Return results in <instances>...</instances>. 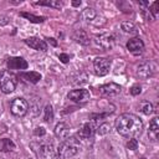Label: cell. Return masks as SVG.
Returning <instances> with one entry per match:
<instances>
[{
  "label": "cell",
  "instance_id": "1",
  "mask_svg": "<svg viewBox=\"0 0 159 159\" xmlns=\"http://www.w3.org/2000/svg\"><path fill=\"white\" fill-rule=\"evenodd\" d=\"M116 130L124 138H137L143 132V122L133 113H123L116 119Z\"/></svg>",
  "mask_w": 159,
  "mask_h": 159
},
{
  "label": "cell",
  "instance_id": "2",
  "mask_svg": "<svg viewBox=\"0 0 159 159\" xmlns=\"http://www.w3.org/2000/svg\"><path fill=\"white\" fill-rule=\"evenodd\" d=\"M81 150V143L76 137H68L63 140H61L57 152L60 155V159H68L78 154Z\"/></svg>",
  "mask_w": 159,
  "mask_h": 159
},
{
  "label": "cell",
  "instance_id": "3",
  "mask_svg": "<svg viewBox=\"0 0 159 159\" xmlns=\"http://www.w3.org/2000/svg\"><path fill=\"white\" fill-rule=\"evenodd\" d=\"M16 88V80L15 76L9 71H1L0 72V89L2 93H12Z\"/></svg>",
  "mask_w": 159,
  "mask_h": 159
},
{
  "label": "cell",
  "instance_id": "4",
  "mask_svg": "<svg viewBox=\"0 0 159 159\" xmlns=\"http://www.w3.org/2000/svg\"><path fill=\"white\" fill-rule=\"evenodd\" d=\"M10 112L12 116H15L17 118L25 117L29 112V102L22 97L14 98L10 103Z\"/></svg>",
  "mask_w": 159,
  "mask_h": 159
},
{
  "label": "cell",
  "instance_id": "5",
  "mask_svg": "<svg viewBox=\"0 0 159 159\" xmlns=\"http://www.w3.org/2000/svg\"><path fill=\"white\" fill-rule=\"evenodd\" d=\"M94 42L98 47H101L103 50H109L114 46L116 37L111 32H103V34H99V35L94 36Z\"/></svg>",
  "mask_w": 159,
  "mask_h": 159
},
{
  "label": "cell",
  "instance_id": "6",
  "mask_svg": "<svg viewBox=\"0 0 159 159\" xmlns=\"http://www.w3.org/2000/svg\"><path fill=\"white\" fill-rule=\"evenodd\" d=\"M109 68H111V61L106 57H97L94 58L93 61V70H94V73L99 77L102 76H106L108 72H109Z\"/></svg>",
  "mask_w": 159,
  "mask_h": 159
},
{
  "label": "cell",
  "instance_id": "7",
  "mask_svg": "<svg viewBox=\"0 0 159 159\" xmlns=\"http://www.w3.org/2000/svg\"><path fill=\"white\" fill-rule=\"evenodd\" d=\"M39 155L41 159H60L57 149L51 143H43L39 148Z\"/></svg>",
  "mask_w": 159,
  "mask_h": 159
},
{
  "label": "cell",
  "instance_id": "8",
  "mask_svg": "<svg viewBox=\"0 0 159 159\" xmlns=\"http://www.w3.org/2000/svg\"><path fill=\"white\" fill-rule=\"evenodd\" d=\"M67 97H68V99H71L75 103H86V102L89 101L91 94L84 88H77V89L70 91L68 94H67Z\"/></svg>",
  "mask_w": 159,
  "mask_h": 159
},
{
  "label": "cell",
  "instance_id": "9",
  "mask_svg": "<svg viewBox=\"0 0 159 159\" xmlns=\"http://www.w3.org/2000/svg\"><path fill=\"white\" fill-rule=\"evenodd\" d=\"M157 67L153 62H149V61H145V62H142L138 67H137V76L140 77V78H149L154 75Z\"/></svg>",
  "mask_w": 159,
  "mask_h": 159
},
{
  "label": "cell",
  "instance_id": "10",
  "mask_svg": "<svg viewBox=\"0 0 159 159\" xmlns=\"http://www.w3.org/2000/svg\"><path fill=\"white\" fill-rule=\"evenodd\" d=\"M99 93L102 96H106V97H113V96H117L122 91V87L114 82H109V83H106V84H102L99 88Z\"/></svg>",
  "mask_w": 159,
  "mask_h": 159
},
{
  "label": "cell",
  "instance_id": "11",
  "mask_svg": "<svg viewBox=\"0 0 159 159\" xmlns=\"http://www.w3.org/2000/svg\"><path fill=\"white\" fill-rule=\"evenodd\" d=\"M94 132H96L94 123L93 122H84L80 127V129L77 132V135L80 137V139H84L86 140V139H89L94 134Z\"/></svg>",
  "mask_w": 159,
  "mask_h": 159
},
{
  "label": "cell",
  "instance_id": "12",
  "mask_svg": "<svg viewBox=\"0 0 159 159\" xmlns=\"http://www.w3.org/2000/svg\"><path fill=\"white\" fill-rule=\"evenodd\" d=\"M127 48L133 55H139L144 51V42L139 37H133L127 42Z\"/></svg>",
  "mask_w": 159,
  "mask_h": 159
},
{
  "label": "cell",
  "instance_id": "13",
  "mask_svg": "<svg viewBox=\"0 0 159 159\" xmlns=\"http://www.w3.org/2000/svg\"><path fill=\"white\" fill-rule=\"evenodd\" d=\"M25 43L27 46H30L31 48L36 50V51H47V43L40 39V37H29V39H25Z\"/></svg>",
  "mask_w": 159,
  "mask_h": 159
},
{
  "label": "cell",
  "instance_id": "14",
  "mask_svg": "<svg viewBox=\"0 0 159 159\" xmlns=\"http://www.w3.org/2000/svg\"><path fill=\"white\" fill-rule=\"evenodd\" d=\"M53 133H55V137L56 138L63 140V139H66V138L70 137V127L66 123L60 122V123L56 124V127L53 129Z\"/></svg>",
  "mask_w": 159,
  "mask_h": 159
},
{
  "label": "cell",
  "instance_id": "15",
  "mask_svg": "<svg viewBox=\"0 0 159 159\" xmlns=\"http://www.w3.org/2000/svg\"><path fill=\"white\" fill-rule=\"evenodd\" d=\"M7 68L9 70H26L27 62L22 57H11L7 61Z\"/></svg>",
  "mask_w": 159,
  "mask_h": 159
},
{
  "label": "cell",
  "instance_id": "16",
  "mask_svg": "<svg viewBox=\"0 0 159 159\" xmlns=\"http://www.w3.org/2000/svg\"><path fill=\"white\" fill-rule=\"evenodd\" d=\"M72 39H73L76 42H78V43H81V45H83V46H87V45H89V43H91L89 36L87 35V32H86L84 30H81V29L76 30V31L72 34Z\"/></svg>",
  "mask_w": 159,
  "mask_h": 159
},
{
  "label": "cell",
  "instance_id": "17",
  "mask_svg": "<svg viewBox=\"0 0 159 159\" xmlns=\"http://www.w3.org/2000/svg\"><path fill=\"white\" fill-rule=\"evenodd\" d=\"M148 135L153 140L158 139V135H159V118L158 117H154L153 119H150L149 129H148Z\"/></svg>",
  "mask_w": 159,
  "mask_h": 159
},
{
  "label": "cell",
  "instance_id": "18",
  "mask_svg": "<svg viewBox=\"0 0 159 159\" xmlns=\"http://www.w3.org/2000/svg\"><path fill=\"white\" fill-rule=\"evenodd\" d=\"M71 80V83L72 84H76V86H81V84H84L87 83V80H88V76L83 72H77L75 75H72L70 77Z\"/></svg>",
  "mask_w": 159,
  "mask_h": 159
},
{
  "label": "cell",
  "instance_id": "19",
  "mask_svg": "<svg viewBox=\"0 0 159 159\" xmlns=\"http://www.w3.org/2000/svg\"><path fill=\"white\" fill-rule=\"evenodd\" d=\"M15 148H16V145L11 139H9V138H1L0 139V152L7 153V152H12Z\"/></svg>",
  "mask_w": 159,
  "mask_h": 159
},
{
  "label": "cell",
  "instance_id": "20",
  "mask_svg": "<svg viewBox=\"0 0 159 159\" xmlns=\"http://www.w3.org/2000/svg\"><path fill=\"white\" fill-rule=\"evenodd\" d=\"M120 29H122V31L124 34H129V35H137L138 34L137 26L130 21H123L120 24Z\"/></svg>",
  "mask_w": 159,
  "mask_h": 159
},
{
  "label": "cell",
  "instance_id": "21",
  "mask_svg": "<svg viewBox=\"0 0 159 159\" xmlns=\"http://www.w3.org/2000/svg\"><path fill=\"white\" fill-rule=\"evenodd\" d=\"M80 17H81L82 20H84V21H92V20L96 17V11H94V9H92V7H86V9H83V10L81 11Z\"/></svg>",
  "mask_w": 159,
  "mask_h": 159
},
{
  "label": "cell",
  "instance_id": "22",
  "mask_svg": "<svg viewBox=\"0 0 159 159\" xmlns=\"http://www.w3.org/2000/svg\"><path fill=\"white\" fill-rule=\"evenodd\" d=\"M20 76L22 78H25L26 81L31 82V83H36V82H39L41 80V75L37 73V72H34V71H31V72H24Z\"/></svg>",
  "mask_w": 159,
  "mask_h": 159
},
{
  "label": "cell",
  "instance_id": "23",
  "mask_svg": "<svg viewBox=\"0 0 159 159\" xmlns=\"http://www.w3.org/2000/svg\"><path fill=\"white\" fill-rule=\"evenodd\" d=\"M36 5H45V6H50V7H55V9H61L63 6L62 1L60 0H45V1H39L36 2Z\"/></svg>",
  "mask_w": 159,
  "mask_h": 159
},
{
  "label": "cell",
  "instance_id": "24",
  "mask_svg": "<svg viewBox=\"0 0 159 159\" xmlns=\"http://www.w3.org/2000/svg\"><path fill=\"white\" fill-rule=\"evenodd\" d=\"M139 111H140L143 114L149 116V114H152V113H153L154 108H153V104H152L150 102L144 101V102H142V103H140V106H139Z\"/></svg>",
  "mask_w": 159,
  "mask_h": 159
},
{
  "label": "cell",
  "instance_id": "25",
  "mask_svg": "<svg viewBox=\"0 0 159 159\" xmlns=\"http://www.w3.org/2000/svg\"><path fill=\"white\" fill-rule=\"evenodd\" d=\"M52 119H53V109L51 104H47L45 106V109H43V120L52 122Z\"/></svg>",
  "mask_w": 159,
  "mask_h": 159
},
{
  "label": "cell",
  "instance_id": "26",
  "mask_svg": "<svg viewBox=\"0 0 159 159\" xmlns=\"http://www.w3.org/2000/svg\"><path fill=\"white\" fill-rule=\"evenodd\" d=\"M97 129V134L98 135H106L111 133V124L109 123H102Z\"/></svg>",
  "mask_w": 159,
  "mask_h": 159
},
{
  "label": "cell",
  "instance_id": "27",
  "mask_svg": "<svg viewBox=\"0 0 159 159\" xmlns=\"http://www.w3.org/2000/svg\"><path fill=\"white\" fill-rule=\"evenodd\" d=\"M20 15H21V16H24V17H26L27 20H30V21H32V22H42V21H43V17H40V16H34L32 14L21 12Z\"/></svg>",
  "mask_w": 159,
  "mask_h": 159
},
{
  "label": "cell",
  "instance_id": "28",
  "mask_svg": "<svg viewBox=\"0 0 159 159\" xmlns=\"http://www.w3.org/2000/svg\"><path fill=\"white\" fill-rule=\"evenodd\" d=\"M127 148L129 150H137L138 149V140L135 138H130L129 142L127 143Z\"/></svg>",
  "mask_w": 159,
  "mask_h": 159
},
{
  "label": "cell",
  "instance_id": "29",
  "mask_svg": "<svg viewBox=\"0 0 159 159\" xmlns=\"http://www.w3.org/2000/svg\"><path fill=\"white\" fill-rule=\"evenodd\" d=\"M129 92H130L132 96H138V94L142 93V86H140V84H133V86L130 87Z\"/></svg>",
  "mask_w": 159,
  "mask_h": 159
},
{
  "label": "cell",
  "instance_id": "30",
  "mask_svg": "<svg viewBox=\"0 0 159 159\" xmlns=\"http://www.w3.org/2000/svg\"><path fill=\"white\" fill-rule=\"evenodd\" d=\"M45 133H46V130H45V128H42V127H37L35 130H34V134L35 135H45Z\"/></svg>",
  "mask_w": 159,
  "mask_h": 159
},
{
  "label": "cell",
  "instance_id": "31",
  "mask_svg": "<svg viewBox=\"0 0 159 159\" xmlns=\"http://www.w3.org/2000/svg\"><path fill=\"white\" fill-rule=\"evenodd\" d=\"M58 58L61 60V62L67 63V62H68V60H70V56H68V55H66V53H60V55H58Z\"/></svg>",
  "mask_w": 159,
  "mask_h": 159
},
{
  "label": "cell",
  "instance_id": "32",
  "mask_svg": "<svg viewBox=\"0 0 159 159\" xmlns=\"http://www.w3.org/2000/svg\"><path fill=\"white\" fill-rule=\"evenodd\" d=\"M158 2H154L153 5H152V12H153V15H154V17H157V12H158V10H157V7H158Z\"/></svg>",
  "mask_w": 159,
  "mask_h": 159
},
{
  "label": "cell",
  "instance_id": "33",
  "mask_svg": "<svg viewBox=\"0 0 159 159\" xmlns=\"http://www.w3.org/2000/svg\"><path fill=\"white\" fill-rule=\"evenodd\" d=\"M72 5L73 6H80L81 5V1H72Z\"/></svg>",
  "mask_w": 159,
  "mask_h": 159
},
{
  "label": "cell",
  "instance_id": "34",
  "mask_svg": "<svg viewBox=\"0 0 159 159\" xmlns=\"http://www.w3.org/2000/svg\"><path fill=\"white\" fill-rule=\"evenodd\" d=\"M140 159H145V158H140Z\"/></svg>",
  "mask_w": 159,
  "mask_h": 159
}]
</instances>
